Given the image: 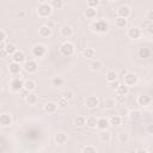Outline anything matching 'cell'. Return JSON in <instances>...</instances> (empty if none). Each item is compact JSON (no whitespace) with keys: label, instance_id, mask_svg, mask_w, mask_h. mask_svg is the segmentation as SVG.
<instances>
[{"label":"cell","instance_id":"48","mask_svg":"<svg viewBox=\"0 0 153 153\" xmlns=\"http://www.w3.org/2000/svg\"><path fill=\"white\" fill-rule=\"evenodd\" d=\"M29 93H30V92H27V91H25V90H24V88H23V92H22V93H20V97H22V98H24V99H25V98H26V96H27V94H29Z\"/></svg>","mask_w":153,"mask_h":153},{"label":"cell","instance_id":"3","mask_svg":"<svg viewBox=\"0 0 153 153\" xmlns=\"http://www.w3.org/2000/svg\"><path fill=\"white\" fill-rule=\"evenodd\" d=\"M74 51H75V47H74V44L72 42L67 41V42L62 43L61 47H60V53H61L62 56H66V57L72 56L74 54Z\"/></svg>","mask_w":153,"mask_h":153},{"label":"cell","instance_id":"34","mask_svg":"<svg viewBox=\"0 0 153 153\" xmlns=\"http://www.w3.org/2000/svg\"><path fill=\"white\" fill-rule=\"evenodd\" d=\"M97 120H98V118H96V116H90V117H87V118H86V126H87L88 128H96Z\"/></svg>","mask_w":153,"mask_h":153},{"label":"cell","instance_id":"35","mask_svg":"<svg viewBox=\"0 0 153 153\" xmlns=\"http://www.w3.org/2000/svg\"><path fill=\"white\" fill-rule=\"evenodd\" d=\"M141 116V112H140V110H130L129 112H128V117L131 120V121H135V120H137L139 117Z\"/></svg>","mask_w":153,"mask_h":153},{"label":"cell","instance_id":"39","mask_svg":"<svg viewBox=\"0 0 153 153\" xmlns=\"http://www.w3.org/2000/svg\"><path fill=\"white\" fill-rule=\"evenodd\" d=\"M73 96H74V93L71 90H66L62 92V98H65L66 100H71L73 98Z\"/></svg>","mask_w":153,"mask_h":153},{"label":"cell","instance_id":"15","mask_svg":"<svg viewBox=\"0 0 153 153\" xmlns=\"http://www.w3.org/2000/svg\"><path fill=\"white\" fill-rule=\"evenodd\" d=\"M12 124V117L8 114H1L0 115V126L1 127H8Z\"/></svg>","mask_w":153,"mask_h":153},{"label":"cell","instance_id":"27","mask_svg":"<svg viewBox=\"0 0 153 153\" xmlns=\"http://www.w3.org/2000/svg\"><path fill=\"white\" fill-rule=\"evenodd\" d=\"M116 91H117V94H118V96H122V97H123V96H127V94H128L129 87H127L124 84H120V86L117 87Z\"/></svg>","mask_w":153,"mask_h":153},{"label":"cell","instance_id":"43","mask_svg":"<svg viewBox=\"0 0 153 153\" xmlns=\"http://www.w3.org/2000/svg\"><path fill=\"white\" fill-rule=\"evenodd\" d=\"M68 105V100H66L65 98H60V100H59V103H57V106H61V108H66Z\"/></svg>","mask_w":153,"mask_h":153},{"label":"cell","instance_id":"40","mask_svg":"<svg viewBox=\"0 0 153 153\" xmlns=\"http://www.w3.org/2000/svg\"><path fill=\"white\" fill-rule=\"evenodd\" d=\"M99 4H100L99 0H87V7H91V8H97Z\"/></svg>","mask_w":153,"mask_h":153},{"label":"cell","instance_id":"16","mask_svg":"<svg viewBox=\"0 0 153 153\" xmlns=\"http://www.w3.org/2000/svg\"><path fill=\"white\" fill-rule=\"evenodd\" d=\"M36 87H37V85H36V82H35L33 80L27 79V80H25V81H24L23 88H24L25 91H27V92H33V91L36 90Z\"/></svg>","mask_w":153,"mask_h":153},{"label":"cell","instance_id":"14","mask_svg":"<svg viewBox=\"0 0 153 153\" xmlns=\"http://www.w3.org/2000/svg\"><path fill=\"white\" fill-rule=\"evenodd\" d=\"M96 127L99 129V130H108V128L110 127V124H109V121L105 118V117H100V118H98L97 120V124H96Z\"/></svg>","mask_w":153,"mask_h":153},{"label":"cell","instance_id":"20","mask_svg":"<svg viewBox=\"0 0 153 153\" xmlns=\"http://www.w3.org/2000/svg\"><path fill=\"white\" fill-rule=\"evenodd\" d=\"M55 142L57 143V145H63V143H66L67 142V140H68V136L65 134V133H57V134H55Z\"/></svg>","mask_w":153,"mask_h":153},{"label":"cell","instance_id":"4","mask_svg":"<svg viewBox=\"0 0 153 153\" xmlns=\"http://www.w3.org/2000/svg\"><path fill=\"white\" fill-rule=\"evenodd\" d=\"M139 81V76L135 74V73H127L124 76H123V84L127 86V87H130V86H135Z\"/></svg>","mask_w":153,"mask_h":153},{"label":"cell","instance_id":"22","mask_svg":"<svg viewBox=\"0 0 153 153\" xmlns=\"http://www.w3.org/2000/svg\"><path fill=\"white\" fill-rule=\"evenodd\" d=\"M115 25H116V27H118V29H124V27L128 25V19L116 17V19H115Z\"/></svg>","mask_w":153,"mask_h":153},{"label":"cell","instance_id":"45","mask_svg":"<svg viewBox=\"0 0 153 153\" xmlns=\"http://www.w3.org/2000/svg\"><path fill=\"white\" fill-rule=\"evenodd\" d=\"M6 36H7L6 31H4L2 29H0V42H5V39H6Z\"/></svg>","mask_w":153,"mask_h":153},{"label":"cell","instance_id":"49","mask_svg":"<svg viewBox=\"0 0 153 153\" xmlns=\"http://www.w3.org/2000/svg\"><path fill=\"white\" fill-rule=\"evenodd\" d=\"M147 19H148V20H152V19H153V11H152V10L147 13Z\"/></svg>","mask_w":153,"mask_h":153},{"label":"cell","instance_id":"33","mask_svg":"<svg viewBox=\"0 0 153 153\" xmlns=\"http://www.w3.org/2000/svg\"><path fill=\"white\" fill-rule=\"evenodd\" d=\"M102 67H103V63H102V61H99V60H94V61H92V62L90 63L91 71H99Z\"/></svg>","mask_w":153,"mask_h":153},{"label":"cell","instance_id":"31","mask_svg":"<svg viewBox=\"0 0 153 153\" xmlns=\"http://www.w3.org/2000/svg\"><path fill=\"white\" fill-rule=\"evenodd\" d=\"M17 50H18L17 47H16L14 44H12V43H8V44L5 45V51L7 53V55H11V56H12Z\"/></svg>","mask_w":153,"mask_h":153},{"label":"cell","instance_id":"11","mask_svg":"<svg viewBox=\"0 0 153 153\" xmlns=\"http://www.w3.org/2000/svg\"><path fill=\"white\" fill-rule=\"evenodd\" d=\"M20 71H22V66H20L19 63H16V62L12 61V62L8 65V72H10L11 75L16 76V75L20 74Z\"/></svg>","mask_w":153,"mask_h":153},{"label":"cell","instance_id":"23","mask_svg":"<svg viewBox=\"0 0 153 153\" xmlns=\"http://www.w3.org/2000/svg\"><path fill=\"white\" fill-rule=\"evenodd\" d=\"M137 55H139V57H141V59H147V57H149V55H151V50H149V48L141 47V48H139Z\"/></svg>","mask_w":153,"mask_h":153},{"label":"cell","instance_id":"2","mask_svg":"<svg viewBox=\"0 0 153 153\" xmlns=\"http://www.w3.org/2000/svg\"><path fill=\"white\" fill-rule=\"evenodd\" d=\"M91 27H92V31H94V32L104 33L109 30V23L105 19H99V20H96Z\"/></svg>","mask_w":153,"mask_h":153},{"label":"cell","instance_id":"46","mask_svg":"<svg viewBox=\"0 0 153 153\" xmlns=\"http://www.w3.org/2000/svg\"><path fill=\"white\" fill-rule=\"evenodd\" d=\"M147 32H148V35H153V24L152 23H149L148 25H147Z\"/></svg>","mask_w":153,"mask_h":153},{"label":"cell","instance_id":"6","mask_svg":"<svg viewBox=\"0 0 153 153\" xmlns=\"http://www.w3.org/2000/svg\"><path fill=\"white\" fill-rule=\"evenodd\" d=\"M23 85H24V81L18 78V76H14L12 78V80L10 81V87L12 91H16V92H20L23 90Z\"/></svg>","mask_w":153,"mask_h":153},{"label":"cell","instance_id":"5","mask_svg":"<svg viewBox=\"0 0 153 153\" xmlns=\"http://www.w3.org/2000/svg\"><path fill=\"white\" fill-rule=\"evenodd\" d=\"M22 68H24V71H25L26 73H29V74H33V73L37 72V69H38V65H37L36 61H33V60H29V61H25V62H24V65H23Z\"/></svg>","mask_w":153,"mask_h":153},{"label":"cell","instance_id":"32","mask_svg":"<svg viewBox=\"0 0 153 153\" xmlns=\"http://www.w3.org/2000/svg\"><path fill=\"white\" fill-rule=\"evenodd\" d=\"M115 105H116V100H115L114 98H106V99L104 100V108L108 109V110L115 108Z\"/></svg>","mask_w":153,"mask_h":153},{"label":"cell","instance_id":"41","mask_svg":"<svg viewBox=\"0 0 153 153\" xmlns=\"http://www.w3.org/2000/svg\"><path fill=\"white\" fill-rule=\"evenodd\" d=\"M128 139H129V136H128L127 133H121V134H118V141H120V142L126 143V142L128 141Z\"/></svg>","mask_w":153,"mask_h":153},{"label":"cell","instance_id":"37","mask_svg":"<svg viewBox=\"0 0 153 153\" xmlns=\"http://www.w3.org/2000/svg\"><path fill=\"white\" fill-rule=\"evenodd\" d=\"M51 84H53V86H62L63 85V79L61 78V76H54L53 79H51Z\"/></svg>","mask_w":153,"mask_h":153},{"label":"cell","instance_id":"12","mask_svg":"<svg viewBox=\"0 0 153 153\" xmlns=\"http://www.w3.org/2000/svg\"><path fill=\"white\" fill-rule=\"evenodd\" d=\"M12 60H13V62L19 63V65L24 63V62H25V54H24V51L17 50V51L12 55Z\"/></svg>","mask_w":153,"mask_h":153},{"label":"cell","instance_id":"26","mask_svg":"<svg viewBox=\"0 0 153 153\" xmlns=\"http://www.w3.org/2000/svg\"><path fill=\"white\" fill-rule=\"evenodd\" d=\"M108 121H109V124H110V126H112V127H117V126L121 124L122 118H121L118 115H114V116H111Z\"/></svg>","mask_w":153,"mask_h":153},{"label":"cell","instance_id":"30","mask_svg":"<svg viewBox=\"0 0 153 153\" xmlns=\"http://www.w3.org/2000/svg\"><path fill=\"white\" fill-rule=\"evenodd\" d=\"M49 5H50L51 8H54V10H61V8L63 7L65 2H63L62 0H51Z\"/></svg>","mask_w":153,"mask_h":153},{"label":"cell","instance_id":"1","mask_svg":"<svg viewBox=\"0 0 153 153\" xmlns=\"http://www.w3.org/2000/svg\"><path fill=\"white\" fill-rule=\"evenodd\" d=\"M51 12H53V8L49 5V2L42 0L41 4L37 7V14H38V17L39 18H48L51 14Z\"/></svg>","mask_w":153,"mask_h":153},{"label":"cell","instance_id":"9","mask_svg":"<svg viewBox=\"0 0 153 153\" xmlns=\"http://www.w3.org/2000/svg\"><path fill=\"white\" fill-rule=\"evenodd\" d=\"M130 13H131V11H130V7H128V6H121V7H118L117 11H116L117 17H120V18H126V19H128V17L130 16Z\"/></svg>","mask_w":153,"mask_h":153},{"label":"cell","instance_id":"19","mask_svg":"<svg viewBox=\"0 0 153 153\" xmlns=\"http://www.w3.org/2000/svg\"><path fill=\"white\" fill-rule=\"evenodd\" d=\"M38 35L43 38H48L50 35H51V29L48 27L47 25H42L39 29H38Z\"/></svg>","mask_w":153,"mask_h":153},{"label":"cell","instance_id":"7","mask_svg":"<svg viewBox=\"0 0 153 153\" xmlns=\"http://www.w3.org/2000/svg\"><path fill=\"white\" fill-rule=\"evenodd\" d=\"M32 55L35 57H43L45 54H47V48L43 45V44H35L32 47V50H31Z\"/></svg>","mask_w":153,"mask_h":153},{"label":"cell","instance_id":"52","mask_svg":"<svg viewBox=\"0 0 153 153\" xmlns=\"http://www.w3.org/2000/svg\"><path fill=\"white\" fill-rule=\"evenodd\" d=\"M5 45H6V44H5V42H0V51L5 49Z\"/></svg>","mask_w":153,"mask_h":153},{"label":"cell","instance_id":"51","mask_svg":"<svg viewBox=\"0 0 153 153\" xmlns=\"http://www.w3.org/2000/svg\"><path fill=\"white\" fill-rule=\"evenodd\" d=\"M135 153H147V151L145 148H139V149L135 151Z\"/></svg>","mask_w":153,"mask_h":153},{"label":"cell","instance_id":"21","mask_svg":"<svg viewBox=\"0 0 153 153\" xmlns=\"http://www.w3.org/2000/svg\"><path fill=\"white\" fill-rule=\"evenodd\" d=\"M25 102H26L29 105H35V104L38 102V97H37V94H36L35 92H30V93L26 96Z\"/></svg>","mask_w":153,"mask_h":153},{"label":"cell","instance_id":"38","mask_svg":"<svg viewBox=\"0 0 153 153\" xmlns=\"http://www.w3.org/2000/svg\"><path fill=\"white\" fill-rule=\"evenodd\" d=\"M82 153H97V148L92 145H87L82 148Z\"/></svg>","mask_w":153,"mask_h":153},{"label":"cell","instance_id":"8","mask_svg":"<svg viewBox=\"0 0 153 153\" xmlns=\"http://www.w3.org/2000/svg\"><path fill=\"white\" fill-rule=\"evenodd\" d=\"M85 105L88 109H96L99 105V100L96 96H88L85 98Z\"/></svg>","mask_w":153,"mask_h":153},{"label":"cell","instance_id":"50","mask_svg":"<svg viewBox=\"0 0 153 153\" xmlns=\"http://www.w3.org/2000/svg\"><path fill=\"white\" fill-rule=\"evenodd\" d=\"M6 56H8V55H7V53L5 51V49H4V50H1V51H0V57H1V59H5Z\"/></svg>","mask_w":153,"mask_h":153},{"label":"cell","instance_id":"29","mask_svg":"<svg viewBox=\"0 0 153 153\" xmlns=\"http://www.w3.org/2000/svg\"><path fill=\"white\" fill-rule=\"evenodd\" d=\"M94 54H96V51H94V49L93 48H85L84 49V51H82V55H84V57H86V59H93L94 57Z\"/></svg>","mask_w":153,"mask_h":153},{"label":"cell","instance_id":"28","mask_svg":"<svg viewBox=\"0 0 153 153\" xmlns=\"http://www.w3.org/2000/svg\"><path fill=\"white\" fill-rule=\"evenodd\" d=\"M99 140L102 141V142H109L110 140H111V134L108 131V130H103L100 134H99Z\"/></svg>","mask_w":153,"mask_h":153},{"label":"cell","instance_id":"53","mask_svg":"<svg viewBox=\"0 0 153 153\" xmlns=\"http://www.w3.org/2000/svg\"><path fill=\"white\" fill-rule=\"evenodd\" d=\"M129 153H135V151H130V152H129Z\"/></svg>","mask_w":153,"mask_h":153},{"label":"cell","instance_id":"47","mask_svg":"<svg viewBox=\"0 0 153 153\" xmlns=\"http://www.w3.org/2000/svg\"><path fill=\"white\" fill-rule=\"evenodd\" d=\"M146 130H147V134L152 135L153 134V124H148L147 128H146Z\"/></svg>","mask_w":153,"mask_h":153},{"label":"cell","instance_id":"44","mask_svg":"<svg viewBox=\"0 0 153 153\" xmlns=\"http://www.w3.org/2000/svg\"><path fill=\"white\" fill-rule=\"evenodd\" d=\"M120 81L118 80H116V81H112V82H110L109 84V86H110V88H112V90H117V87L120 86Z\"/></svg>","mask_w":153,"mask_h":153},{"label":"cell","instance_id":"13","mask_svg":"<svg viewBox=\"0 0 153 153\" xmlns=\"http://www.w3.org/2000/svg\"><path fill=\"white\" fill-rule=\"evenodd\" d=\"M151 102H152V98L149 96H147V94H141V96L137 97V104L140 106H142V108L148 106L151 104Z\"/></svg>","mask_w":153,"mask_h":153},{"label":"cell","instance_id":"36","mask_svg":"<svg viewBox=\"0 0 153 153\" xmlns=\"http://www.w3.org/2000/svg\"><path fill=\"white\" fill-rule=\"evenodd\" d=\"M74 123H75V126H76V127H84V126L86 124V118H85L84 116L79 115V116H76V117H75Z\"/></svg>","mask_w":153,"mask_h":153},{"label":"cell","instance_id":"18","mask_svg":"<svg viewBox=\"0 0 153 153\" xmlns=\"http://www.w3.org/2000/svg\"><path fill=\"white\" fill-rule=\"evenodd\" d=\"M57 110V104L54 102H48L44 104V111L47 114H55Z\"/></svg>","mask_w":153,"mask_h":153},{"label":"cell","instance_id":"24","mask_svg":"<svg viewBox=\"0 0 153 153\" xmlns=\"http://www.w3.org/2000/svg\"><path fill=\"white\" fill-rule=\"evenodd\" d=\"M118 78V75H117V73L115 72V71H109L108 73H106V75H105V80L110 84V82H112V81H116V80H118L117 79Z\"/></svg>","mask_w":153,"mask_h":153},{"label":"cell","instance_id":"10","mask_svg":"<svg viewBox=\"0 0 153 153\" xmlns=\"http://www.w3.org/2000/svg\"><path fill=\"white\" fill-rule=\"evenodd\" d=\"M127 35H128V37H129V38H131V39H139V38L141 37V35H142V31H141L139 27L133 26V27L128 29Z\"/></svg>","mask_w":153,"mask_h":153},{"label":"cell","instance_id":"42","mask_svg":"<svg viewBox=\"0 0 153 153\" xmlns=\"http://www.w3.org/2000/svg\"><path fill=\"white\" fill-rule=\"evenodd\" d=\"M128 112H129V110H128L126 106H123V108H121V109L118 110V116L122 118V117H124V116H128Z\"/></svg>","mask_w":153,"mask_h":153},{"label":"cell","instance_id":"25","mask_svg":"<svg viewBox=\"0 0 153 153\" xmlns=\"http://www.w3.org/2000/svg\"><path fill=\"white\" fill-rule=\"evenodd\" d=\"M84 14H85V17H86L87 19H93V18H96V16H97V10H96V8H91V7H86Z\"/></svg>","mask_w":153,"mask_h":153},{"label":"cell","instance_id":"17","mask_svg":"<svg viewBox=\"0 0 153 153\" xmlns=\"http://www.w3.org/2000/svg\"><path fill=\"white\" fill-rule=\"evenodd\" d=\"M60 33H61L62 37L69 38V37L73 35V29H72L69 25H63V26L60 29Z\"/></svg>","mask_w":153,"mask_h":153}]
</instances>
